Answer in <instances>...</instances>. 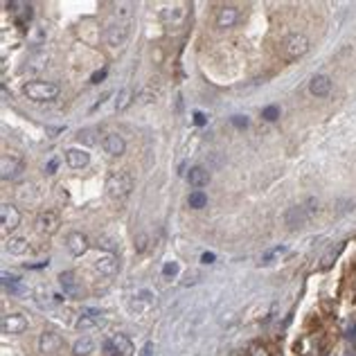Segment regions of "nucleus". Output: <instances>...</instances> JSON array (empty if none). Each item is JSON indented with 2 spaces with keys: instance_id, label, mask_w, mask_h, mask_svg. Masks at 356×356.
I'll list each match as a JSON object with an SVG mask.
<instances>
[{
  "instance_id": "cd10ccee",
  "label": "nucleus",
  "mask_w": 356,
  "mask_h": 356,
  "mask_svg": "<svg viewBox=\"0 0 356 356\" xmlns=\"http://www.w3.org/2000/svg\"><path fill=\"white\" fill-rule=\"evenodd\" d=\"M162 20H167V23H178L183 16H185V12H183V7H174V9H165V12L160 14Z\"/></svg>"
},
{
  "instance_id": "f8f14e48",
  "label": "nucleus",
  "mask_w": 356,
  "mask_h": 356,
  "mask_svg": "<svg viewBox=\"0 0 356 356\" xmlns=\"http://www.w3.org/2000/svg\"><path fill=\"white\" fill-rule=\"evenodd\" d=\"M307 219H309V214L305 210V205H293L284 212V223L291 230H295V228H300L302 223H307Z\"/></svg>"
},
{
  "instance_id": "79ce46f5",
  "label": "nucleus",
  "mask_w": 356,
  "mask_h": 356,
  "mask_svg": "<svg viewBox=\"0 0 356 356\" xmlns=\"http://www.w3.org/2000/svg\"><path fill=\"white\" fill-rule=\"evenodd\" d=\"M194 122L198 124V127H203V124H205V115H203V113H196V115H194Z\"/></svg>"
},
{
  "instance_id": "6ab92c4d",
  "label": "nucleus",
  "mask_w": 356,
  "mask_h": 356,
  "mask_svg": "<svg viewBox=\"0 0 356 356\" xmlns=\"http://www.w3.org/2000/svg\"><path fill=\"white\" fill-rule=\"evenodd\" d=\"M239 20V9L237 7H232V5H228V7H223L221 12H219V16H217V25L219 27H232L234 23Z\"/></svg>"
},
{
  "instance_id": "f257e3e1",
  "label": "nucleus",
  "mask_w": 356,
  "mask_h": 356,
  "mask_svg": "<svg viewBox=\"0 0 356 356\" xmlns=\"http://www.w3.org/2000/svg\"><path fill=\"white\" fill-rule=\"evenodd\" d=\"M106 192L111 198H127L133 192V176L129 171H111L106 178Z\"/></svg>"
},
{
  "instance_id": "aec40b11",
  "label": "nucleus",
  "mask_w": 356,
  "mask_h": 356,
  "mask_svg": "<svg viewBox=\"0 0 356 356\" xmlns=\"http://www.w3.org/2000/svg\"><path fill=\"white\" fill-rule=\"evenodd\" d=\"M93 352H95V343L88 336H81L75 345H72V354L75 356H91Z\"/></svg>"
},
{
  "instance_id": "bb28decb",
  "label": "nucleus",
  "mask_w": 356,
  "mask_h": 356,
  "mask_svg": "<svg viewBox=\"0 0 356 356\" xmlns=\"http://www.w3.org/2000/svg\"><path fill=\"white\" fill-rule=\"evenodd\" d=\"M190 207L192 210H203V207L207 205V196H205V192H192L190 194Z\"/></svg>"
},
{
  "instance_id": "dca6fc26",
  "label": "nucleus",
  "mask_w": 356,
  "mask_h": 356,
  "mask_svg": "<svg viewBox=\"0 0 356 356\" xmlns=\"http://www.w3.org/2000/svg\"><path fill=\"white\" fill-rule=\"evenodd\" d=\"M66 162L72 167V169H83L91 162V156L86 154L83 149H68L66 151Z\"/></svg>"
},
{
  "instance_id": "4468645a",
  "label": "nucleus",
  "mask_w": 356,
  "mask_h": 356,
  "mask_svg": "<svg viewBox=\"0 0 356 356\" xmlns=\"http://www.w3.org/2000/svg\"><path fill=\"white\" fill-rule=\"evenodd\" d=\"M309 91L316 97H327L332 93V79L327 75H316L311 79V83H309Z\"/></svg>"
},
{
  "instance_id": "6e6552de",
  "label": "nucleus",
  "mask_w": 356,
  "mask_h": 356,
  "mask_svg": "<svg viewBox=\"0 0 356 356\" xmlns=\"http://www.w3.org/2000/svg\"><path fill=\"white\" fill-rule=\"evenodd\" d=\"M66 246H68V253L72 255V257H81L83 253L88 250V237L83 232H70L66 239Z\"/></svg>"
},
{
  "instance_id": "7c9ffc66",
  "label": "nucleus",
  "mask_w": 356,
  "mask_h": 356,
  "mask_svg": "<svg viewBox=\"0 0 356 356\" xmlns=\"http://www.w3.org/2000/svg\"><path fill=\"white\" fill-rule=\"evenodd\" d=\"M97 246H99V248H104V250H108V255H115V250H117L115 242H113V239H108V237H99Z\"/></svg>"
},
{
  "instance_id": "c03bdc74",
  "label": "nucleus",
  "mask_w": 356,
  "mask_h": 356,
  "mask_svg": "<svg viewBox=\"0 0 356 356\" xmlns=\"http://www.w3.org/2000/svg\"><path fill=\"white\" fill-rule=\"evenodd\" d=\"M347 338H352V340H356V322H354L352 327L347 329Z\"/></svg>"
},
{
  "instance_id": "a19ab883",
  "label": "nucleus",
  "mask_w": 356,
  "mask_h": 356,
  "mask_svg": "<svg viewBox=\"0 0 356 356\" xmlns=\"http://www.w3.org/2000/svg\"><path fill=\"white\" fill-rule=\"evenodd\" d=\"M144 244H146V237H144V234H142L140 239H135V248H138V250H144Z\"/></svg>"
},
{
  "instance_id": "72a5a7b5",
  "label": "nucleus",
  "mask_w": 356,
  "mask_h": 356,
  "mask_svg": "<svg viewBox=\"0 0 356 356\" xmlns=\"http://www.w3.org/2000/svg\"><path fill=\"white\" fill-rule=\"evenodd\" d=\"M286 253V246H277V248L269 250V253H264V257H261V261H271L273 257H277V255H284Z\"/></svg>"
},
{
  "instance_id": "ddd939ff",
  "label": "nucleus",
  "mask_w": 356,
  "mask_h": 356,
  "mask_svg": "<svg viewBox=\"0 0 356 356\" xmlns=\"http://www.w3.org/2000/svg\"><path fill=\"white\" fill-rule=\"evenodd\" d=\"M0 217H3V228H5V230H14V228H18V223H20V212L12 205V203H3Z\"/></svg>"
},
{
  "instance_id": "2eb2a0df",
  "label": "nucleus",
  "mask_w": 356,
  "mask_h": 356,
  "mask_svg": "<svg viewBox=\"0 0 356 356\" xmlns=\"http://www.w3.org/2000/svg\"><path fill=\"white\" fill-rule=\"evenodd\" d=\"M95 271L102 275H115L120 271V261L115 255H102V257L95 261Z\"/></svg>"
},
{
  "instance_id": "a211bd4d",
  "label": "nucleus",
  "mask_w": 356,
  "mask_h": 356,
  "mask_svg": "<svg viewBox=\"0 0 356 356\" xmlns=\"http://www.w3.org/2000/svg\"><path fill=\"white\" fill-rule=\"evenodd\" d=\"M59 282H61V289L66 291V295H70V298H79L81 295V284L75 280V275H72V273H61Z\"/></svg>"
},
{
  "instance_id": "37998d69",
  "label": "nucleus",
  "mask_w": 356,
  "mask_h": 356,
  "mask_svg": "<svg viewBox=\"0 0 356 356\" xmlns=\"http://www.w3.org/2000/svg\"><path fill=\"white\" fill-rule=\"evenodd\" d=\"M56 165H59V162H56V158L50 160V165L45 167V169H48V174H54V171H56Z\"/></svg>"
},
{
  "instance_id": "ea45409f",
  "label": "nucleus",
  "mask_w": 356,
  "mask_h": 356,
  "mask_svg": "<svg viewBox=\"0 0 356 356\" xmlns=\"http://www.w3.org/2000/svg\"><path fill=\"white\" fill-rule=\"evenodd\" d=\"M201 261H203V264H212V261H214V255H212V253H203V255H201Z\"/></svg>"
},
{
  "instance_id": "f3484780",
  "label": "nucleus",
  "mask_w": 356,
  "mask_h": 356,
  "mask_svg": "<svg viewBox=\"0 0 356 356\" xmlns=\"http://www.w3.org/2000/svg\"><path fill=\"white\" fill-rule=\"evenodd\" d=\"M187 183H190L192 187H205L207 183H210V171L201 165L192 167V169L187 171Z\"/></svg>"
},
{
  "instance_id": "20e7f679",
  "label": "nucleus",
  "mask_w": 356,
  "mask_h": 356,
  "mask_svg": "<svg viewBox=\"0 0 356 356\" xmlns=\"http://www.w3.org/2000/svg\"><path fill=\"white\" fill-rule=\"evenodd\" d=\"M0 327H3L5 336H16V334H23L27 329V318L23 313H7L0 322Z\"/></svg>"
},
{
  "instance_id": "1a4fd4ad",
  "label": "nucleus",
  "mask_w": 356,
  "mask_h": 356,
  "mask_svg": "<svg viewBox=\"0 0 356 356\" xmlns=\"http://www.w3.org/2000/svg\"><path fill=\"white\" fill-rule=\"evenodd\" d=\"M102 146L108 156H113V158H117V156H122L124 151H127V142H124V138L120 133H108L106 138H104Z\"/></svg>"
},
{
  "instance_id": "423d86ee",
  "label": "nucleus",
  "mask_w": 356,
  "mask_h": 356,
  "mask_svg": "<svg viewBox=\"0 0 356 356\" xmlns=\"http://www.w3.org/2000/svg\"><path fill=\"white\" fill-rule=\"evenodd\" d=\"M129 23H113V25H108V29H106V41H108V45H113V48H120V45H124L127 43V39H129Z\"/></svg>"
},
{
  "instance_id": "0eeeda50",
  "label": "nucleus",
  "mask_w": 356,
  "mask_h": 356,
  "mask_svg": "<svg viewBox=\"0 0 356 356\" xmlns=\"http://www.w3.org/2000/svg\"><path fill=\"white\" fill-rule=\"evenodd\" d=\"M102 320H104V311H99V309H83V313L79 316L75 327L79 332H88V329H95L97 324H102Z\"/></svg>"
},
{
  "instance_id": "f704fd0d",
  "label": "nucleus",
  "mask_w": 356,
  "mask_h": 356,
  "mask_svg": "<svg viewBox=\"0 0 356 356\" xmlns=\"http://www.w3.org/2000/svg\"><path fill=\"white\" fill-rule=\"evenodd\" d=\"M104 352H106V356H120L117 352V347H115V343H113V338H108V340H104Z\"/></svg>"
},
{
  "instance_id": "4c0bfd02",
  "label": "nucleus",
  "mask_w": 356,
  "mask_h": 356,
  "mask_svg": "<svg viewBox=\"0 0 356 356\" xmlns=\"http://www.w3.org/2000/svg\"><path fill=\"white\" fill-rule=\"evenodd\" d=\"M305 210H307L309 217H313V214L318 212V201H316V198H309V201H307V205H305Z\"/></svg>"
},
{
  "instance_id": "4be33fe9",
  "label": "nucleus",
  "mask_w": 356,
  "mask_h": 356,
  "mask_svg": "<svg viewBox=\"0 0 356 356\" xmlns=\"http://www.w3.org/2000/svg\"><path fill=\"white\" fill-rule=\"evenodd\" d=\"M48 61H50V56L45 54V52H34V54L27 59V70H29V72L43 70V68L48 66Z\"/></svg>"
},
{
  "instance_id": "5701e85b",
  "label": "nucleus",
  "mask_w": 356,
  "mask_h": 356,
  "mask_svg": "<svg viewBox=\"0 0 356 356\" xmlns=\"http://www.w3.org/2000/svg\"><path fill=\"white\" fill-rule=\"evenodd\" d=\"M113 343H115V347H117L120 356H133V343H131L129 336L117 334V336H113Z\"/></svg>"
},
{
  "instance_id": "9b49d317",
  "label": "nucleus",
  "mask_w": 356,
  "mask_h": 356,
  "mask_svg": "<svg viewBox=\"0 0 356 356\" xmlns=\"http://www.w3.org/2000/svg\"><path fill=\"white\" fill-rule=\"evenodd\" d=\"M0 169H3V181H9V178H16V176L20 174V169H23V162H20L18 156L5 154Z\"/></svg>"
},
{
  "instance_id": "58836bf2",
  "label": "nucleus",
  "mask_w": 356,
  "mask_h": 356,
  "mask_svg": "<svg viewBox=\"0 0 356 356\" xmlns=\"http://www.w3.org/2000/svg\"><path fill=\"white\" fill-rule=\"evenodd\" d=\"M104 77H106V70H104V68H102V70H97V72H95V75H93V77H91V81H93V83H99V81H102V79H104Z\"/></svg>"
},
{
  "instance_id": "473e14b6",
  "label": "nucleus",
  "mask_w": 356,
  "mask_h": 356,
  "mask_svg": "<svg viewBox=\"0 0 356 356\" xmlns=\"http://www.w3.org/2000/svg\"><path fill=\"white\" fill-rule=\"evenodd\" d=\"M230 124L234 129H248V117L246 115H234V117H230Z\"/></svg>"
},
{
  "instance_id": "a878e982",
  "label": "nucleus",
  "mask_w": 356,
  "mask_h": 356,
  "mask_svg": "<svg viewBox=\"0 0 356 356\" xmlns=\"http://www.w3.org/2000/svg\"><path fill=\"white\" fill-rule=\"evenodd\" d=\"M131 99H133V91H131V88H122V91L117 93V97H115V108H117V111H124L131 104Z\"/></svg>"
},
{
  "instance_id": "393cba45",
  "label": "nucleus",
  "mask_w": 356,
  "mask_h": 356,
  "mask_svg": "<svg viewBox=\"0 0 356 356\" xmlns=\"http://www.w3.org/2000/svg\"><path fill=\"white\" fill-rule=\"evenodd\" d=\"M18 277L16 275H9V273H3V286H5V289H7L9 293H14V295H20V293H23L25 289H23V286H20L18 284Z\"/></svg>"
},
{
  "instance_id": "2f4dec72",
  "label": "nucleus",
  "mask_w": 356,
  "mask_h": 356,
  "mask_svg": "<svg viewBox=\"0 0 356 356\" xmlns=\"http://www.w3.org/2000/svg\"><path fill=\"white\" fill-rule=\"evenodd\" d=\"M178 271H181V269H178L176 261H167V264L162 266V275H165V277H174V275H178Z\"/></svg>"
},
{
  "instance_id": "7ed1b4c3",
  "label": "nucleus",
  "mask_w": 356,
  "mask_h": 356,
  "mask_svg": "<svg viewBox=\"0 0 356 356\" xmlns=\"http://www.w3.org/2000/svg\"><path fill=\"white\" fill-rule=\"evenodd\" d=\"M282 52H284L286 59H300L309 52V39L307 34H300V32H293L284 39L282 43Z\"/></svg>"
},
{
  "instance_id": "412c9836",
  "label": "nucleus",
  "mask_w": 356,
  "mask_h": 356,
  "mask_svg": "<svg viewBox=\"0 0 356 356\" xmlns=\"http://www.w3.org/2000/svg\"><path fill=\"white\" fill-rule=\"evenodd\" d=\"M27 248H29V244H27V239H23V237H12L7 244H5V250L12 253V255H25Z\"/></svg>"
},
{
  "instance_id": "39448f33",
  "label": "nucleus",
  "mask_w": 356,
  "mask_h": 356,
  "mask_svg": "<svg viewBox=\"0 0 356 356\" xmlns=\"http://www.w3.org/2000/svg\"><path fill=\"white\" fill-rule=\"evenodd\" d=\"M59 226H61V219L54 210H43L36 217V228L43 234H54L56 230H59Z\"/></svg>"
},
{
  "instance_id": "c9c22d12",
  "label": "nucleus",
  "mask_w": 356,
  "mask_h": 356,
  "mask_svg": "<svg viewBox=\"0 0 356 356\" xmlns=\"http://www.w3.org/2000/svg\"><path fill=\"white\" fill-rule=\"evenodd\" d=\"M115 9H117L120 16H131V9H133V5H131V3H115Z\"/></svg>"
},
{
  "instance_id": "9d476101",
  "label": "nucleus",
  "mask_w": 356,
  "mask_h": 356,
  "mask_svg": "<svg viewBox=\"0 0 356 356\" xmlns=\"http://www.w3.org/2000/svg\"><path fill=\"white\" fill-rule=\"evenodd\" d=\"M59 347H61V336L56 332L45 329V332L39 336V349H41V354H54Z\"/></svg>"
},
{
  "instance_id": "b1692460",
  "label": "nucleus",
  "mask_w": 356,
  "mask_h": 356,
  "mask_svg": "<svg viewBox=\"0 0 356 356\" xmlns=\"http://www.w3.org/2000/svg\"><path fill=\"white\" fill-rule=\"evenodd\" d=\"M343 246H345V244H336V246H332V248H329L327 253L322 255V259H320V266H322V269H329V266H332L334 261L338 259V255L343 253Z\"/></svg>"
},
{
  "instance_id": "c756f323",
  "label": "nucleus",
  "mask_w": 356,
  "mask_h": 356,
  "mask_svg": "<svg viewBox=\"0 0 356 356\" xmlns=\"http://www.w3.org/2000/svg\"><path fill=\"white\" fill-rule=\"evenodd\" d=\"M261 117H264L266 122H275V120L280 117V108H277V106H266V108H261Z\"/></svg>"
},
{
  "instance_id": "c85d7f7f",
  "label": "nucleus",
  "mask_w": 356,
  "mask_h": 356,
  "mask_svg": "<svg viewBox=\"0 0 356 356\" xmlns=\"http://www.w3.org/2000/svg\"><path fill=\"white\" fill-rule=\"evenodd\" d=\"M77 140L83 144H97V131L95 129H83L77 133Z\"/></svg>"
},
{
  "instance_id": "e433bc0d",
  "label": "nucleus",
  "mask_w": 356,
  "mask_h": 356,
  "mask_svg": "<svg viewBox=\"0 0 356 356\" xmlns=\"http://www.w3.org/2000/svg\"><path fill=\"white\" fill-rule=\"evenodd\" d=\"M138 356H156V345L151 343V340H149V343H144Z\"/></svg>"
},
{
  "instance_id": "f03ea898",
  "label": "nucleus",
  "mask_w": 356,
  "mask_h": 356,
  "mask_svg": "<svg viewBox=\"0 0 356 356\" xmlns=\"http://www.w3.org/2000/svg\"><path fill=\"white\" fill-rule=\"evenodd\" d=\"M25 97H29L32 102H50L59 95V86L52 81H29L23 88Z\"/></svg>"
}]
</instances>
